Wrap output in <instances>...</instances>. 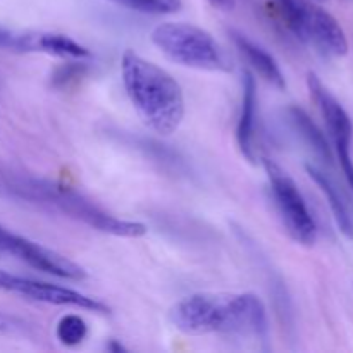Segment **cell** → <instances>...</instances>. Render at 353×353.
<instances>
[{"instance_id":"cell-19","label":"cell","mask_w":353,"mask_h":353,"mask_svg":"<svg viewBox=\"0 0 353 353\" xmlns=\"http://www.w3.org/2000/svg\"><path fill=\"white\" fill-rule=\"evenodd\" d=\"M209 3L216 9H228L231 6V0H209Z\"/></svg>"},{"instance_id":"cell-21","label":"cell","mask_w":353,"mask_h":353,"mask_svg":"<svg viewBox=\"0 0 353 353\" xmlns=\"http://www.w3.org/2000/svg\"><path fill=\"white\" fill-rule=\"evenodd\" d=\"M7 330H10L9 319H7L6 316H2V314H0V331H7Z\"/></svg>"},{"instance_id":"cell-9","label":"cell","mask_w":353,"mask_h":353,"mask_svg":"<svg viewBox=\"0 0 353 353\" xmlns=\"http://www.w3.org/2000/svg\"><path fill=\"white\" fill-rule=\"evenodd\" d=\"M0 290L16 293V295L33 300V302L48 303V305L74 307V309L92 310V312L99 314H109V307L105 303L92 299V296L83 295L76 290L52 285V283L37 281V279L19 278V276L7 274L3 271H0Z\"/></svg>"},{"instance_id":"cell-4","label":"cell","mask_w":353,"mask_h":353,"mask_svg":"<svg viewBox=\"0 0 353 353\" xmlns=\"http://www.w3.org/2000/svg\"><path fill=\"white\" fill-rule=\"evenodd\" d=\"M152 43L179 65L200 71H231V62L209 31L190 23H162L152 31Z\"/></svg>"},{"instance_id":"cell-7","label":"cell","mask_w":353,"mask_h":353,"mask_svg":"<svg viewBox=\"0 0 353 353\" xmlns=\"http://www.w3.org/2000/svg\"><path fill=\"white\" fill-rule=\"evenodd\" d=\"M309 92L316 105L319 107L323 119L326 123L327 131L331 134L334 148H336L338 161L345 172L348 185L353 188V159H352V140L353 124L347 110L343 109L336 97L324 86V83L314 72L307 76Z\"/></svg>"},{"instance_id":"cell-6","label":"cell","mask_w":353,"mask_h":353,"mask_svg":"<svg viewBox=\"0 0 353 353\" xmlns=\"http://www.w3.org/2000/svg\"><path fill=\"white\" fill-rule=\"evenodd\" d=\"M264 168L268 172L272 196H274L276 209L288 234L300 245H307V247L314 245L317 238L316 221L296 183L271 159H264Z\"/></svg>"},{"instance_id":"cell-10","label":"cell","mask_w":353,"mask_h":353,"mask_svg":"<svg viewBox=\"0 0 353 353\" xmlns=\"http://www.w3.org/2000/svg\"><path fill=\"white\" fill-rule=\"evenodd\" d=\"M241 109L236 126V141L241 155L248 162L257 161L255 155V126H257V79L252 71L243 72L241 79Z\"/></svg>"},{"instance_id":"cell-18","label":"cell","mask_w":353,"mask_h":353,"mask_svg":"<svg viewBox=\"0 0 353 353\" xmlns=\"http://www.w3.org/2000/svg\"><path fill=\"white\" fill-rule=\"evenodd\" d=\"M85 72H86L85 64H78V62H68L65 65L59 68L57 71H55V74L52 76V85H54L55 88H65V86L71 85V83H74L78 78H81Z\"/></svg>"},{"instance_id":"cell-2","label":"cell","mask_w":353,"mask_h":353,"mask_svg":"<svg viewBox=\"0 0 353 353\" xmlns=\"http://www.w3.org/2000/svg\"><path fill=\"white\" fill-rule=\"evenodd\" d=\"M121 76L140 119L162 137L176 133L185 117V95L179 83L134 50H126L121 57Z\"/></svg>"},{"instance_id":"cell-15","label":"cell","mask_w":353,"mask_h":353,"mask_svg":"<svg viewBox=\"0 0 353 353\" xmlns=\"http://www.w3.org/2000/svg\"><path fill=\"white\" fill-rule=\"evenodd\" d=\"M55 336H57L59 343L64 347H78L88 336V324L85 319L76 314H68V316L61 317L55 327Z\"/></svg>"},{"instance_id":"cell-5","label":"cell","mask_w":353,"mask_h":353,"mask_svg":"<svg viewBox=\"0 0 353 353\" xmlns=\"http://www.w3.org/2000/svg\"><path fill=\"white\" fill-rule=\"evenodd\" d=\"M286 28L303 43L326 57H345L348 40L334 16L317 6L316 0H272Z\"/></svg>"},{"instance_id":"cell-22","label":"cell","mask_w":353,"mask_h":353,"mask_svg":"<svg viewBox=\"0 0 353 353\" xmlns=\"http://www.w3.org/2000/svg\"><path fill=\"white\" fill-rule=\"evenodd\" d=\"M316 2H326V0H316Z\"/></svg>"},{"instance_id":"cell-13","label":"cell","mask_w":353,"mask_h":353,"mask_svg":"<svg viewBox=\"0 0 353 353\" xmlns=\"http://www.w3.org/2000/svg\"><path fill=\"white\" fill-rule=\"evenodd\" d=\"M288 119L290 123H292L293 130L296 131V134H299V137L302 138L303 143L309 147V150L312 152L319 161H323L324 164H333V150H331L330 143H327L323 131H321L319 128H317V124L312 121V117H310L305 110L300 109V107L292 105L288 109Z\"/></svg>"},{"instance_id":"cell-17","label":"cell","mask_w":353,"mask_h":353,"mask_svg":"<svg viewBox=\"0 0 353 353\" xmlns=\"http://www.w3.org/2000/svg\"><path fill=\"white\" fill-rule=\"evenodd\" d=\"M38 34L40 33H23V31H12L7 28H0V48L17 54H33L38 52Z\"/></svg>"},{"instance_id":"cell-1","label":"cell","mask_w":353,"mask_h":353,"mask_svg":"<svg viewBox=\"0 0 353 353\" xmlns=\"http://www.w3.org/2000/svg\"><path fill=\"white\" fill-rule=\"evenodd\" d=\"M171 323L186 334L221 333L259 338L269 333L268 309L254 293H196L171 309Z\"/></svg>"},{"instance_id":"cell-3","label":"cell","mask_w":353,"mask_h":353,"mask_svg":"<svg viewBox=\"0 0 353 353\" xmlns=\"http://www.w3.org/2000/svg\"><path fill=\"white\" fill-rule=\"evenodd\" d=\"M10 188L23 199L50 207L71 219L86 224L92 230L100 231V233L119 238H141L143 234H147L145 224L137 223V221L119 219V217L100 209L92 200L85 199L76 190L61 185V183L40 178H24L14 181Z\"/></svg>"},{"instance_id":"cell-20","label":"cell","mask_w":353,"mask_h":353,"mask_svg":"<svg viewBox=\"0 0 353 353\" xmlns=\"http://www.w3.org/2000/svg\"><path fill=\"white\" fill-rule=\"evenodd\" d=\"M107 348H109L110 352H116V353H119V352H126V348H124L123 345H119V343H117V341H114V340L110 341L109 345H107Z\"/></svg>"},{"instance_id":"cell-11","label":"cell","mask_w":353,"mask_h":353,"mask_svg":"<svg viewBox=\"0 0 353 353\" xmlns=\"http://www.w3.org/2000/svg\"><path fill=\"white\" fill-rule=\"evenodd\" d=\"M231 37H233V41L240 55L248 62V65H250L255 74H259L264 81L276 86L278 90L286 88V79L283 76L278 61L264 47H261L254 40H250L247 34L238 33V31H231Z\"/></svg>"},{"instance_id":"cell-16","label":"cell","mask_w":353,"mask_h":353,"mask_svg":"<svg viewBox=\"0 0 353 353\" xmlns=\"http://www.w3.org/2000/svg\"><path fill=\"white\" fill-rule=\"evenodd\" d=\"M116 6L148 16H168L181 10V0H109Z\"/></svg>"},{"instance_id":"cell-8","label":"cell","mask_w":353,"mask_h":353,"mask_svg":"<svg viewBox=\"0 0 353 353\" xmlns=\"http://www.w3.org/2000/svg\"><path fill=\"white\" fill-rule=\"evenodd\" d=\"M0 252H7L19 261L26 262L30 268L47 272L55 278L71 279V281H81L86 278V271L76 262L69 261L68 257L43 247V245L17 236L2 226H0Z\"/></svg>"},{"instance_id":"cell-12","label":"cell","mask_w":353,"mask_h":353,"mask_svg":"<svg viewBox=\"0 0 353 353\" xmlns=\"http://www.w3.org/2000/svg\"><path fill=\"white\" fill-rule=\"evenodd\" d=\"M307 174L310 176L314 183L319 186L321 192L326 196L327 203H330V209L333 212L334 221L338 224V230L341 231L343 236H347L348 240H353V217L352 210L348 207L347 200H345L343 193L340 192V188L336 186V183L331 179V176L327 174L324 169H321L316 164H307Z\"/></svg>"},{"instance_id":"cell-14","label":"cell","mask_w":353,"mask_h":353,"mask_svg":"<svg viewBox=\"0 0 353 353\" xmlns=\"http://www.w3.org/2000/svg\"><path fill=\"white\" fill-rule=\"evenodd\" d=\"M38 52L54 55V57L68 59V61H81V59L90 57L88 48L62 33H40Z\"/></svg>"}]
</instances>
